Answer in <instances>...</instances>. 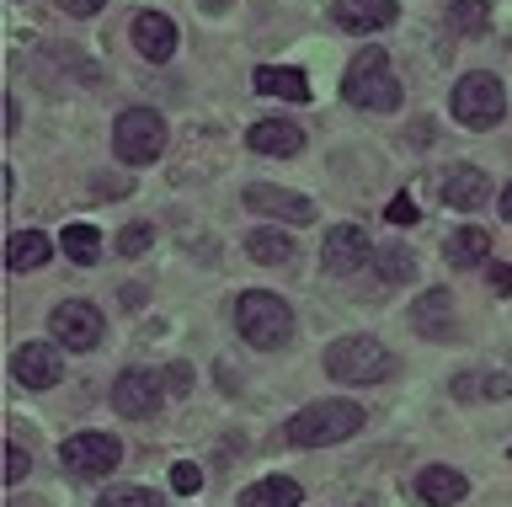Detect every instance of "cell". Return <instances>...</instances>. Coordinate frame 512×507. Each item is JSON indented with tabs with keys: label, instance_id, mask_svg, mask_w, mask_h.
<instances>
[{
	"label": "cell",
	"instance_id": "1",
	"mask_svg": "<svg viewBox=\"0 0 512 507\" xmlns=\"http://www.w3.org/2000/svg\"><path fill=\"white\" fill-rule=\"evenodd\" d=\"M342 97L352 107H363V113H395L400 107V81H395V70H390L379 43L352 54V65L342 75Z\"/></svg>",
	"mask_w": 512,
	"mask_h": 507
},
{
	"label": "cell",
	"instance_id": "2",
	"mask_svg": "<svg viewBox=\"0 0 512 507\" xmlns=\"http://www.w3.org/2000/svg\"><path fill=\"white\" fill-rule=\"evenodd\" d=\"M235 326L262 353H278V347L294 342V310H288V299L267 294V289H251L235 299Z\"/></svg>",
	"mask_w": 512,
	"mask_h": 507
},
{
	"label": "cell",
	"instance_id": "3",
	"mask_svg": "<svg viewBox=\"0 0 512 507\" xmlns=\"http://www.w3.org/2000/svg\"><path fill=\"white\" fill-rule=\"evenodd\" d=\"M363 427V406L352 401H315L288 417V443L299 449H326V443H342Z\"/></svg>",
	"mask_w": 512,
	"mask_h": 507
},
{
	"label": "cell",
	"instance_id": "4",
	"mask_svg": "<svg viewBox=\"0 0 512 507\" xmlns=\"http://www.w3.org/2000/svg\"><path fill=\"white\" fill-rule=\"evenodd\" d=\"M390 369H395L390 347L374 337H342L326 347V374L342 379V385H379Z\"/></svg>",
	"mask_w": 512,
	"mask_h": 507
},
{
	"label": "cell",
	"instance_id": "5",
	"mask_svg": "<svg viewBox=\"0 0 512 507\" xmlns=\"http://www.w3.org/2000/svg\"><path fill=\"white\" fill-rule=\"evenodd\" d=\"M166 150V118L155 107H128V113L112 123V155L123 166H150Z\"/></svg>",
	"mask_w": 512,
	"mask_h": 507
},
{
	"label": "cell",
	"instance_id": "6",
	"mask_svg": "<svg viewBox=\"0 0 512 507\" xmlns=\"http://www.w3.org/2000/svg\"><path fill=\"white\" fill-rule=\"evenodd\" d=\"M448 107H454V118L464 123V129H496L507 113V91L496 75L486 70H475V75H464V81L454 86V97H448Z\"/></svg>",
	"mask_w": 512,
	"mask_h": 507
},
{
	"label": "cell",
	"instance_id": "7",
	"mask_svg": "<svg viewBox=\"0 0 512 507\" xmlns=\"http://www.w3.org/2000/svg\"><path fill=\"white\" fill-rule=\"evenodd\" d=\"M59 459H64V470H70V475H80V481H102L107 470H118L123 443L112 433H75V438L59 443Z\"/></svg>",
	"mask_w": 512,
	"mask_h": 507
},
{
	"label": "cell",
	"instance_id": "8",
	"mask_svg": "<svg viewBox=\"0 0 512 507\" xmlns=\"http://www.w3.org/2000/svg\"><path fill=\"white\" fill-rule=\"evenodd\" d=\"M48 331H54V342L70 347V353H91V347H102L107 321H102V310H96L91 299H64V305L54 310V321H48Z\"/></svg>",
	"mask_w": 512,
	"mask_h": 507
},
{
	"label": "cell",
	"instance_id": "9",
	"mask_svg": "<svg viewBox=\"0 0 512 507\" xmlns=\"http://www.w3.org/2000/svg\"><path fill=\"white\" fill-rule=\"evenodd\" d=\"M160 395H166V379L150 374V369H123L118 385H112V406L118 417H155L160 411Z\"/></svg>",
	"mask_w": 512,
	"mask_h": 507
},
{
	"label": "cell",
	"instance_id": "10",
	"mask_svg": "<svg viewBox=\"0 0 512 507\" xmlns=\"http://www.w3.org/2000/svg\"><path fill=\"white\" fill-rule=\"evenodd\" d=\"M11 374H16V385H22V390L59 385V374H64L59 342H22V347H16V358H11Z\"/></svg>",
	"mask_w": 512,
	"mask_h": 507
},
{
	"label": "cell",
	"instance_id": "11",
	"mask_svg": "<svg viewBox=\"0 0 512 507\" xmlns=\"http://www.w3.org/2000/svg\"><path fill=\"white\" fill-rule=\"evenodd\" d=\"M246 209L278 219V225H310V219H315V203H310V198L288 193V187H272V182L246 187Z\"/></svg>",
	"mask_w": 512,
	"mask_h": 507
},
{
	"label": "cell",
	"instance_id": "12",
	"mask_svg": "<svg viewBox=\"0 0 512 507\" xmlns=\"http://www.w3.org/2000/svg\"><path fill=\"white\" fill-rule=\"evenodd\" d=\"M374 257V246H368V235L358 225H336L326 235V246H320V267H326L331 278H347V273H358V267Z\"/></svg>",
	"mask_w": 512,
	"mask_h": 507
},
{
	"label": "cell",
	"instance_id": "13",
	"mask_svg": "<svg viewBox=\"0 0 512 507\" xmlns=\"http://www.w3.org/2000/svg\"><path fill=\"white\" fill-rule=\"evenodd\" d=\"M400 17V0H336L331 6V22L342 33H384Z\"/></svg>",
	"mask_w": 512,
	"mask_h": 507
},
{
	"label": "cell",
	"instance_id": "14",
	"mask_svg": "<svg viewBox=\"0 0 512 507\" xmlns=\"http://www.w3.org/2000/svg\"><path fill=\"white\" fill-rule=\"evenodd\" d=\"M134 49L150 59V65H166L176 54V22L160 17V11H139L134 17Z\"/></svg>",
	"mask_w": 512,
	"mask_h": 507
},
{
	"label": "cell",
	"instance_id": "15",
	"mask_svg": "<svg viewBox=\"0 0 512 507\" xmlns=\"http://www.w3.org/2000/svg\"><path fill=\"white\" fill-rule=\"evenodd\" d=\"M246 145L256 155H299L304 150V129L288 118H256L246 129Z\"/></svg>",
	"mask_w": 512,
	"mask_h": 507
},
{
	"label": "cell",
	"instance_id": "16",
	"mask_svg": "<svg viewBox=\"0 0 512 507\" xmlns=\"http://www.w3.org/2000/svg\"><path fill=\"white\" fill-rule=\"evenodd\" d=\"M464 491H470V475L454 470V465H427L422 475H416V497L432 502V507H448V502H459Z\"/></svg>",
	"mask_w": 512,
	"mask_h": 507
},
{
	"label": "cell",
	"instance_id": "17",
	"mask_svg": "<svg viewBox=\"0 0 512 507\" xmlns=\"http://www.w3.org/2000/svg\"><path fill=\"white\" fill-rule=\"evenodd\" d=\"M486 193H491V182H486V171H480V166H454V171H448V182H443L448 209H459V214H475L480 203H486Z\"/></svg>",
	"mask_w": 512,
	"mask_h": 507
},
{
	"label": "cell",
	"instance_id": "18",
	"mask_svg": "<svg viewBox=\"0 0 512 507\" xmlns=\"http://www.w3.org/2000/svg\"><path fill=\"white\" fill-rule=\"evenodd\" d=\"M251 86L262 91V97H283V102H310V81H304V70L262 65V70L251 75Z\"/></svg>",
	"mask_w": 512,
	"mask_h": 507
},
{
	"label": "cell",
	"instance_id": "19",
	"mask_svg": "<svg viewBox=\"0 0 512 507\" xmlns=\"http://www.w3.org/2000/svg\"><path fill=\"white\" fill-rule=\"evenodd\" d=\"M54 257V241H48L43 230H16L6 241V267L11 273H32V267H43Z\"/></svg>",
	"mask_w": 512,
	"mask_h": 507
},
{
	"label": "cell",
	"instance_id": "20",
	"mask_svg": "<svg viewBox=\"0 0 512 507\" xmlns=\"http://www.w3.org/2000/svg\"><path fill=\"white\" fill-rule=\"evenodd\" d=\"M443 257L454 262V267H480V262L491 257V235L480 230V225H464V230H454L443 241Z\"/></svg>",
	"mask_w": 512,
	"mask_h": 507
},
{
	"label": "cell",
	"instance_id": "21",
	"mask_svg": "<svg viewBox=\"0 0 512 507\" xmlns=\"http://www.w3.org/2000/svg\"><path fill=\"white\" fill-rule=\"evenodd\" d=\"M240 507H299V481L294 475H267L240 491Z\"/></svg>",
	"mask_w": 512,
	"mask_h": 507
},
{
	"label": "cell",
	"instance_id": "22",
	"mask_svg": "<svg viewBox=\"0 0 512 507\" xmlns=\"http://www.w3.org/2000/svg\"><path fill=\"white\" fill-rule=\"evenodd\" d=\"M246 257L262 262V267H288V257H294V241H288L283 230H251V235H246Z\"/></svg>",
	"mask_w": 512,
	"mask_h": 507
},
{
	"label": "cell",
	"instance_id": "23",
	"mask_svg": "<svg viewBox=\"0 0 512 507\" xmlns=\"http://www.w3.org/2000/svg\"><path fill=\"white\" fill-rule=\"evenodd\" d=\"M448 305H454V299H448L443 289H432V294L422 299V305L411 310V321L422 326V331H432L438 342H448V337H454V315H448Z\"/></svg>",
	"mask_w": 512,
	"mask_h": 507
},
{
	"label": "cell",
	"instance_id": "24",
	"mask_svg": "<svg viewBox=\"0 0 512 507\" xmlns=\"http://www.w3.org/2000/svg\"><path fill=\"white\" fill-rule=\"evenodd\" d=\"M59 246H64V257L80 262V267L102 262V230H96V225H64Z\"/></svg>",
	"mask_w": 512,
	"mask_h": 507
},
{
	"label": "cell",
	"instance_id": "25",
	"mask_svg": "<svg viewBox=\"0 0 512 507\" xmlns=\"http://www.w3.org/2000/svg\"><path fill=\"white\" fill-rule=\"evenodd\" d=\"M374 273H379V283H411L416 278V257L406 246H384V251H374Z\"/></svg>",
	"mask_w": 512,
	"mask_h": 507
},
{
	"label": "cell",
	"instance_id": "26",
	"mask_svg": "<svg viewBox=\"0 0 512 507\" xmlns=\"http://www.w3.org/2000/svg\"><path fill=\"white\" fill-rule=\"evenodd\" d=\"M448 27H454V33H486L491 27V6L486 0H454V6H448Z\"/></svg>",
	"mask_w": 512,
	"mask_h": 507
},
{
	"label": "cell",
	"instance_id": "27",
	"mask_svg": "<svg viewBox=\"0 0 512 507\" xmlns=\"http://www.w3.org/2000/svg\"><path fill=\"white\" fill-rule=\"evenodd\" d=\"M96 507H166V502H160L155 491H144V486H112V491H102Z\"/></svg>",
	"mask_w": 512,
	"mask_h": 507
},
{
	"label": "cell",
	"instance_id": "28",
	"mask_svg": "<svg viewBox=\"0 0 512 507\" xmlns=\"http://www.w3.org/2000/svg\"><path fill=\"white\" fill-rule=\"evenodd\" d=\"M470 390H475V379L459 374V379H454V395H459V401H470ZM507 390H512V385H507L502 374H486V379H480V395H507Z\"/></svg>",
	"mask_w": 512,
	"mask_h": 507
},
{
	"label": "cell",
	"instance_id": "29",
	"mask_svg": "<svg viewBox=\"0 0 512 507\" xmlns=\"http://www.w3.org/2000/svg\"><path fill=\"white\" fill-rule=\"evenodd\" d=\"M150 241H155L150 225H123V230H118V251H123V257H139V251H150Z\"/></svg>",
	"mask_w": 512,
	"mask_h": 507
},
{
	"label": "cell",
	"instance_id": "30",
	"mask_svg": "<svg viewBox=\"0 0 512 507\" xmlns=\"http://www.w3.org/2000/svg\"><path fill=\"white\" fill-rule=\"evenodd\" d=\"M198 486H203L198 465H187V459H182V465H171V491H182V497H192Z\"/></svg>",
	"mask_w": 512,
	"mask_h": 507
},
{
	"label": "cell",
	"instance_id": "31",
	"mask_svg": "<svg viewBox=\"0 0 512 507\" xmlns=\"http://www.w3.org/2000/svg\"><path fill=\"white\" fill-rule=\"evenodd\" d=\"M27 470H32L27 449H22V443H11V449H6V481H11V486H16V481H27Z\"/></svg>",
	"mask_w": 512,
	"mask_h": 507
},
{
	"label": "cell",
	"instance_id": "32",
	"mask_svg": "<svg viewBox=\"0 0 512 507\" xmlns=\"http://www.w3.org/2000/svg\"><path fill=\"white\" fill-rule=\"evenodd\" d=\"M384 219H390V225H416V203H411V193H395L390 209H384Z\"/></svg>",
	"mask_w": 512,
	"mask_h": 507
},
{
	"label": "cell",
	"instance_id": "33",
	"mask_svg": "<svg viewBox=\"0 0 512 507\" xmlns=\"http://www.w3.org/2000/svg\"><path fill=\"white\" fill-rule=\"evenodd\" d=\"M160 379H166L171 395H187V390H192V369H187V363H171V369L160 374Z\"/></svg>",
	"mask_w": 512,
	"mask_h": 507
},
{
	"label": "cell",
	"instance_id": "34",
	"mask_svg": "<svg viewBox=\"0 0 512 507\" xmlns=\"http://www.w3.org/2000/svg\"><path fill=\"white\" fill-rule=\"evenodd\" d=\"M64 11H70V17H96V11L107 6V0H59Z\"/></svg>",
	"mask_w": 512,
	"mask_h": 507
},
{
	"label": "cell",
	"instance_id": "35",
	"mask_svg": "<svg viewBox=\"0 0 512 507\" xmlns=\"http://www.w3.org/2000/svg\"><path fill=\"white\" fill-rule=\"evenodd\" d=\"M491 289L496 294H512V267L507 262H491Z\"/></svg>",
	"mask_w": 512,
	"mask_h": 507
},
{
	"label": "cell",
	"instance_id": "36",
	"mask_svg": "<svg viewBox=\"0 0 512 507\" xmlns=\"http://www.w3.org/2000/svg\"><path fill=\"white\" fill-rule=\"evenodd\" d=\"M502 219L512 225V182H507V193H502Z\"/></svg>",
	"mask_w": 512,
	"mask_h": 507
}]
</instances>
